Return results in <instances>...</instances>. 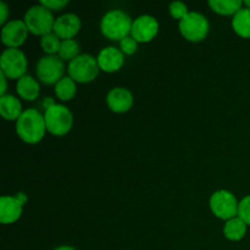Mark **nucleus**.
<instances>
[{
  "label": "nucleus",
  "instance_id": "nucleus-29",
  "mask_svg": "<svg viewBox=\"0 0 250 250\" xmlns=\"http://www.w3.org/2000/svg\"><path fill=\"white\" fill-rule=\"evenodd\" d=\"M0 81H1V88H0V95L4 97L5 92H6V76L4 73H0Z\"/></svg>",
  "mask_w": 250,
  "mask_h": 250
},
{
  "label": "nucleus",
  "instance_id": "nucleus-20",
  "mask_svg": "<svg viewBox=\"0 0 250 250\" xmlns=\"http://www.w3.org/2000/svg\"><path fill=\"white\" fill-rule=\"evenodd\" d=\"M247 232V224L239 217L229 220L225 225L224 234L229 241H241Z\"/></svg>",
  "mask_w": 250,
  "mask_h": 250
},
{
  "label": "nucleus",
  "instance_id": "nucleus-13",
  "mask_svg": "<svg viewBox=\"0 0 250 250\" xmlns=\"http://www.w3.org/2000/svg\"><path fill=\"white\" fill-rule=\"evenodd\" d=\"M81 20L73 14H65L55 20L54 33L60 39H72L80 32Z\"/></svg>",
  "mask_w": 250,
  "mask_h": 250
},
{
  "label": "nucleus",
  "instance_id": "nucleus-5",
  "mask_svg": "<svg viewBox=\"0 0 250 250\" xmlns=\"http://www.w3.org/2000/svg\"><path fill=\"white\" fill-rule=\"evenodd\" d=\"M99 68L98 59L88 54H83V55H78L75 60L70 61L68 76L75 82L88 83L97 78Z\"/></svg>",
  "mask_w": 250,
  "mask_h": 250
},
{
  "label": "nucleus",
  "instance_id": "nucleus-25",
  "mask_svg": "<svg viewBox=\"0 0 250 250\" xmlns=\"http://www.w3.org/2000/svg\"><path fill=\"white\" fill-rule=\"evenodd\" d=\"M120 46H121V51L124 54H127V55H132L137 51L138 49V42L136 39H133V37H126L125 39H122L120 42Z\"/></svg>",
  "mask_w": 250,
  "mask_h": 250
},
{
  "label": "nucleus",
  "instance_id": "nucleus-28",
  "mask_svg": "<svg viewBox=\"0 0 250 250\" xmlns=\"http://www.w3.org/2000/svg\"><path fill=\"white\" fill-rule=\"evenodd\" d=\"M0 11H1V19H0V23L4 24L5 21L7 20V14H9V10L5 2H0Z\"/></svg>",
  "mask_w": 250,
  "mask_h": 250
},
{
  "label": "nucleus",
  "instance_id": "nucleus-4",
  "mask_svg": "<svg viewBox=\"0 0 250 250\" xmlns=\"http://www.w3.org/2000/svg\"><path fill=\"white\" fill-rule=\"evenodd\" d=\"M23 21L31 33L42 37L51 33L55 24V20L50 10L42 5H36L28 9L24 15Z\"/></svg>",
  "mask_w": 250,
  "mask_h": 250
},
{
  "label": "nucleus",
  "instance_id": "nucleus-22",
  "mask_svg": "<svg viewBox=\"0 0 250 250\" xmlns=\"http://www.w3.org/2000/svg\"><path fill=\"white\" fill-rule=\"evenodd\" d=\"M80 53V45L75 39H66L61 42L60 50H59V58L61 60H75Z\"/></svg>",
  "mask_w": 250,
  "mask_h": 250
},
{
  "label": "nucleus",
  "instance_id": "nucleus-24",
  "mask_svg": "<svg viewBox=\"0 0 250 250\" xmlns=\"http://www.w3.org/2000/svg\"><path fill=\"white\" fill-rule=\"evenodd\" d=\"M170 14L173 19L176 20H182L183 17L187 16L189 12H188L187 5L183 4L181 1H175L170 5Z\"/></svg>",
  "mask_w": 250,
  "mask_h": 250
},
{
  "label": "nucleus",
  "instance_id": "nucleus-2",
  "mask_svg": "<svg viewBox=\"0 0 250 250\" xmlns=\"http://www.w3.org/2000/svg\"><path fill=\"white\" fill-rule=\"evenodd\" d=\"M132 24L133 21L129 15L122 10H112L103 17L100 28L107 39L121 42L131 33Z\"/></svg>",
  "mask_w": 250,
  "mask_h": 250
},
{
  "label": "nucleus",
  "instance_id": "nucleus-14",
  "mask_svg": "<svg viewBox=\"0 0 250 250\" xmlns=\"http://www.w3.org/2000/svg\"><path fill=\"white\" fill-rule=\"evenodd\" d=\"M124 53L115 46L104 48L98 55V63L100 70L105 72H115L124 65Z\"/></svg>",
  "mask_w": 250,
  "mask_h": 250
},
{
  "label": "nucleus",
  "instance_id": "nucleus-27",
  "mask_svg": "<svg viewBox=\"0 0 250 250\" xmlns=\"http://www.w3.org/2000/svg\"><path fill=\"white\" fill-rule=\"evenodd\" d=\"M68 4L67 0H42L39 5L49 10H61Z\"/></svg>",
  "mask_w": 250,
  "mask_h": 250
},
{
  "label": "nucleus",
  "instance_id": "nucleus-30",
  "mask_svg": "<svg viewBox=\"0 0 250 250\" xmlns=\"http://www.w3.org/2000/svg\"><path fill=\"white\" fill-rule=\"evenodd\" d=\"M55 250H76L73 249L72 247H67V246H63V247H59V248H56Z\"/></svg>",
  "mask_w": 250,
  "mask_h": 250
},
{
  "label": "nucleus",
  "instance_id": "nucleus-15",
  "mask_svg": "<svg viewBox=\"0 0 250 250\" xmlns=\"http://www.w3.org/2000/svg\"><path fill=\"white\" fill-rule=\"evenodd\" d=\"M106 103L114 112H126L133 105V97L125 88H114L107 94Z\"/></svg>",
  "mask_w": 250,
  "mask_h": 250
},
{
  "label": "nucleus",
  "instance_id": "nucleus-11",
  "mask_svg": "<svg viewBox=\"0 0 250 250\" xmlns=\"http://www.w3.org/2000/svg\"><path fill=\"white\" fill-rule=\"evenodd\" d=\"M27 202L23 193L17 197H2L0 200V222L4 225L17 221L22 214V207Z\"/></svg>",
  "mask_w": 250,
  "mask_h": 250
},
{
  "label": "nucleus",
  "instance_id": "nucleus-31",
  "mask_svg": "<svg viewBox=\"0 0 250 250\" xmlns=\"http://www.w3.org/2000/svg\"><path fill=\"white\" fill-rule=\"evenodd\" d=\"M244 4H246V6L248 7V9H250V0H246V1H244Z\"/></svg>",
  "mask_w": 250,
  "mask_h": 250
},
{
  "label": "nucleus",
  "instance_id": "nucleus-12",
  "mask_svg": "<svg viewBox=\"0 0 250 250\" xmlns=\"http://www.w3.org/2000/svg\"><path fill=\"white\" fill-rule=\"evenodd\" d=\"M158 21L153 16L143 15L133 21L131 34L138 43H146V42H150L151 39H154V37L158 34Z\"/></svg>",
  "mask_w": 250,
  "mask_h": 250
},
{
  "label": "nucleus",
  "instance_id": "nucleus-3",
  "mask_svg": "<svg viewBox=\"0 0 250 250\" xmlns=\"http://www.w3.org/2000/svg\"><path fill=\"white\" fill-rule=\"evenodd\" d=\"M44 119H45L46 129L51 134L58 137L65 136L73 124V117L70 110L63 105H58L54 103L46 106Z\"/></svg>",
  "mask_w": 250,
  "mask_h": 250
},
{
  "label": "nucleus",
  "instance_id": "nucleus-19",
  "mask_svg": "<svg viewBox=\"0 0 250 250\" xmlns=\"http://www.w3.org/2000/svg\"><path fill=\"white\" fill-rule=\"evenodd\" d=\"M243 1L241 0H210L209 6L212 11L224 16L236 15L239 10H242Z\"/></svg>",
  "mask_w": 250,
  "mask_h": 250
},
{
  "label": "nucleus",
  "instance_id": "nucleus-6",
  "mask_svg": "<svg viewBox=\"0 0 250 250\" xmlns=\"http://www.w3.org/2000/svg\"><path fill=\"white\" fill-rule=\"evenodd\" d=\"M209 22L199 12H189L180 21V31L189 42H200L209 33Z\"/></svg>",
  "mask_w": 250,
  "mask_h": 250
},
{
  "label": "nucleus",
  "instance_id": "nucleus-8",
  "mask_svg": "<svg viewBox=\"0 0 250 250\" xmlns=\"http://www.w3.org/2000/svg\"><path fill=\"white\" fill-rule=\"evenodd\" d=\"M238 205L236 197L229 190H217L210 198L212 214L227 221L238 215Z\"/></svg>",
  "mask_w": 250,
  "mask_h": 250
},
{
  "label": "nucleus",
  "instance_id": "nucleus-23",
  "mask_svg": "<svg viewBox=\"0 0 250 250\" xmlns=\"http://www.w3.org/2000/svg\"><path fill=\"white\" fill-rule=\"evenodd\" d=\"M41 45L48 55H55V54L59 53V50H60L61 42L60 38H59L54 32H51V33L42 37Z\"/></svg>",
  "mask_w": 250,
  "mask_h": 250
},
{
  "label": "nucleus",
  "instance_id": "nucleus-26",
  "mask_svg": "<svg viewBox=\"0 0 250 250\" xmlns=\"http://www.w3.org/2000/svg\"><path fill=\"white\" fill-rule=\"evenodd\" d=\"M238 217L247 225H250V195L244 198L238 205Z\"/></svg>",
  "mask_w": 250,
  "mask_h": 250
},
{
  "label": "nucleus",
  "instance_id": "nucleus-10",
  "mask_svg": "<svg viewBox=\"0 0 250 250\" xmlns=\"http://www.w3.org/2000/svg\"><path fill=\"white\" fill-rule=\"evenodd\" d=\"M27 34H28V28H27L24 21L12 20L2 27L1 42L9 49H17L24 43Z\"/></svg>",
  "mask_w": 250,
  "mask_h": 250
},
{
  "label": "nucleus",
  "instance_id": "nucleus-9",
  "mask_svg": "<svg viewBox=\"0 0 250 250\" xmlns=\"http://www.w3.org/2000/svg\"><path fill=\"white\" fill-rule=\"evenodd\" d=\"M65 65L59 56L46 55L37 65V76L44 84H56L62 80Z\"/></svg>",
  "mask_w": 250,
  "mask_h": 250
},
{
  "label": "nucleus",
  "instance_id": "nucleus-21",
  "mask_svg": "<svg viewBox=\"0 0 250 250\" xmlns=\"http://www.w3.org/2000/svg\"><path fill=\"white\" fill-rule=\"evenodd\" d=\"M76 83L70 76L67 77H63L62 80L59 81L58 83L55 84V94L56 97L59 98L60 100H71L73 97L76 95Z\"/></svg>",
  "mask_w": 250,
  "mask_h": 250
},
{
  "label": "nucleus",
  "instance_id": "nucleus-7",
  "mask_svg": "<svg viewBox=\"0 0 250 250\" xmlns=\"http://www.w3.org/2000/svg\"><path fill=\"white\" fill-rule=\"evenodd\" d=\"M1 72L10 80H20L27 70L26 55L20 49H6L0 58Z\"/></svg>",
  "mask_w": 250,
  "mask_h": 250
},
{
  "label": "nucleus",
  "instance_id": "nucleus-16",
  "mask_svg": "<svg viewBox=\"0 0 250 250\" xmlns=\"http://www.w3.org/2000/svg\"><path fill=\"white\" fill-rule=\"evenodd\" d=\"M0 114L7 121H17L22 115V105L14 95L0 97Z\"/></svg>",
  "mask_w": 250,
  "mask_h": 250
},
{
  "label": "nucleus",
  "instance_id": "nucleus-1",
  "mask_svg": "<svg viewBox=\"0 0 250 250\" xmlns=\"http://www.w3.org/2000/svg\"><path fill=\"white\" fill-rule=\"evenodd\" d=\"M45 131V119L36 109H28L23 111L16 121L17 134L22 141L28 144H36L41 142Z\"/></svg>",
  "mask_w": 250,
  "mask_h": 250
},
{
  "label": "nucleus",
  "instance_id": "nucleus-18",
  "mask_svg": "<svg viewBox=\"0 0 250 250\" xmlns=\"http://www.w3.org/2000/svg\"><path fill=\"white\" fill-rule=\"evenodd\" d=\"M232 27L238 36L250 38V9L243 7L239 10L232 20Z\"/></svg>",
  "mask_w": 250,
  "mask_h": 250
},
{
  "label": "nucleus",
  "instance_id": "nucleus-17",
  "mask_svg": "<svg viewBox=\"0 0 250 250\" xmlns=\"http://www.w3.org/2000/svg\"><path fill=\"white\" fill-rule=\"evenodd\" d=\"M16 90L22 99L33 102V100L38 98L41 87H39V83L33 77L24 75L23 77H21L17 81Z\"/></svg>",
  "mask_w": 250,
  "mask_h": 250
}]
</instances>
